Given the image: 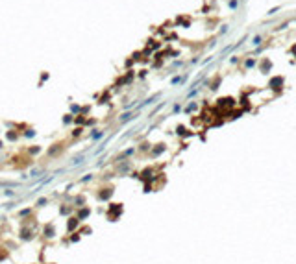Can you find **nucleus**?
Segmentation results:
<instances>
[{
	"instance_id": "nucleus-26",
	"label": "nucleus",
	"mask_w": 296,
	"mask_h": 264,
	"mask_svg": "<svg viewBox=\"0 0 296 264\" xmlns=\"http://www.w3.org/2000/svg\"><path fill=\"white\" fill-rule=\"evenodd\" d=\"M4 196H6V198H17L19 194H17L13 189H6V190H4Z\"/></svg>"
},
{
	"instance_id": "nucleus-4",
	"label": "nucleus",
	"mask_w": 296,
	"mask_h": 264,
	"mask_svg": "<svg viewBox=\"0 0 296 264\" xmlns=\"http://www.w3.org/2000/svg\"><path fill=\"white\" fill-rule=\"evenodd\" d=\"M9 161H11V164H13L15 168H20V170H22V168H26V166H31V164H33V157H30L26 152H24L22 155H13Z\"/></svg>"
},
{
	"instance_id": "nucleus-15",
	"label": "nucleus",
	"mask_w": 296,
	"mask_h": 264,
	"mask_svg": "<svg viewBox=\"0 0 296 264\" xmlns=\"http://www.w3.org/2000/svg\"><path fill=\"white\" fill-rule=\"evenodd\" d=\"M28 176H30L31 179H41V177L44 176V168H31Z\"/></svg>"
},
{
	"instance_id": "nucleus-19",
	"label": "nucleus",
	"mask_w": 296,
	"mask_h": 264,
	"mask_svg": "<svg viewBox=\"0 0 296 264\" xmlns=\"http://www.w3.org/2000/svg\"><path fill=\"white\" fill-rule=\"evenodd\" d=\"M102 137H104V131H102V129H93V131H91V140H93V142L100 140Z\"/></svg>"
},
{
	"instance_id": "nucleus-37",
	"label": "nucleus",
	"mask_w": 296,
	"mask_h": 264,
	"mask_svg": "<svg viewBox=\"0 0 296 264\" xmlns=\"http://www.w3.org/2000/svg\"><path fill=\"white\" fill-rule=\"evenodd\" d=\"M46 264H56V262H46Z\"/></svg>"
},
{
	"instance_id": "nucleus-8",
	"label": "nucleus",
	"mask_w": 296,
	"mask_h": 264,
	"mask_svg": "<svg viewBox=\"0 0 296 264\" xmlns=\"http://www.w3.org/2000/svg\"><path fill=\"white\" fill-rule=\"evenodd\" d=\"M81 225V222L76 218V214H72V216H69L67 218V227H65V233L67 235H70V233H74V231H78V227Z\"/></svg>"
},
{
	"instance_id": "nucleus-2",
	"label": "nucleus",
	"mask_w": 296,
	"mask_h": 264,
	"mask_svg": "<svg viewBox=\"0 0 296 264\" xmlns=\"http://www.w3.org/2000/svg\"><path fill=\"white\" fill-rule=\"evenodd\" d=\"M113 194H115V187L113 185H102L100 189H96L94 200L100 201V203H106V201H109L113 198Z\"/></svg>"
},
{
	"instance_id": "nucleus-9",
	"label": "nucleus",
	"mask_w": 296,
	"mask_h": 264,
	"mask_svg": "<svg viewBox=\"0 0 296 264\" xmlns=\"http://www.w3.org/2000/svg\"><path fill=\"white\" fill-rule=\"evenodd\" d=\"M74 214H76V218L80 220V222H85L91 214H93V209L89 207V205H85V207H80V209H76L74 211Z\"/></svg>"
},
{
	"instance_id": "nucleus-20",
	"label": "nucleus",
	"mask_w": 296,
	"mask_h": 264,
	"mask_svg": "<svg viewBox=\"0 0 296 264\" xmlns=\"http://www.w3.org/2000/svg\"><path fill=\"white\" fill-rule=\"evenodd\" d=\"M81 240V235L78 233V231H74V233H70V237H69V246L70 244H78Z\"/></svg>"
},
{
	"instance_id": "nucleus-23",
	"label": "nucleus",
	"mask_w": 296,
	"mask_h": 264,
	"mask_svg": "<svg viewBox=\"0 0 296 264\" xmlns=\"http://www.w3.org/2000/svg\"><path fill=\"white\" fill-rule=\"evenodd\" d=\"M69 124H74V115L72 113H67L63 116V126H69Z\"/></svg>"
},
{
	"instance_id": "nucleus-36",
	"label": "nucleus",
	"mask_w": 296,
	"mask_h": 264,
	"mask_svg": "<svg viewBox=\"0 0 296 264\" xmlns=\"http://www.w3.org/2000/svg\"><path fill=\"white\" fill-rule=\"evenodd\" d=\"M2 148H4V140H0V150H2Z\"/></svg>"
},
{
	"instance_id": "nucleus-32",
	"label": "nucleus",
	"mask_w": 296,
	"mask_h": 264,
	"mask_svg": "<svg viewBox=\"0 0 296 264\" xmlns=\"http://www.w3.org/2000/svg\"><path fill=\"white\" fill-rule=\"evenodd\" d=\"M96 124V118H87V122H85V126H94Z\"/></svg>"
},
{
	"instance_id": "nucleus-33",
	"label": "nucleus",
	"mask_w": 296,
	"mask_h": 264,
	"mask_svg": "<svg viewBox=\"0 0 296 264\" xmlns=\"http://www.w3.org/2000/svg\"><path fill=\"white\" fill-rule=\"evenodd\" d=\"M278 11H280V7H272V9H270V11H269V15H276V13H278Z\"/></svg>"
},
{
	"instance_id": "nucleus-30",
	"label": "nucleus",
	"mask_w": 296,
	"mask_h": 264,
	"mask_svg": "<svg viewBox=\"0 0 296 264\" xmlns=\"http://www.w3.org/2000/svg\"><path fill=\"white\" fill-rule=\"evenodd\" d=\"M261 41H263V39H261V35H256V37L252 39V44H256V46H259V44H261Z\"/></svg>"
},
{
	"instance_id": "nucleus-27",
	"label": "nucleus",
	"mask_w": 296,
	"mask_h": 264,
	"mask_svg": "<svg viewBox=\"0 0 296 264\" xmlns=\"http://www.w3.org/2000/svg\"><path fill=\"white\" fill-rule=\"evenodd\" d=\"M133 118V115L131 113H124V115H120V122H128V120H131Z\"/></svg>"
},
{
	"instance_id": "nucleus-11",
	"label": "nucleus",
	"mask_w": 296,
	"mask_h": 264,
	"mask_svg": "<svg viewBox=\"0 0 296 264\" xmlns=\"http://www.w3.org/2000/svg\"><path fill=\"white\" fill-rule=\"evenodd\" d=\"M4 139H6L7 142H19L20 131H17V129H7V131H4Z\"/></svg>"
},
{
	"instance_id": "nucleus-5",
	"label": "nucleus",
	"mask_w": 296,
	"mask_h": 264,
	"mask_svg": "<svg viewBox=\"0 0 296 264\" xmlns=\"http://www.w3.org/2000/svg\"><path fill=\"white\" fill-rule=\"evenodd\" d=\"M122 213H124V205H122V203H109V205H107L106 218H107L109 222H117Z\"/></svg>"
},
{
	"instance_id": "nucleus-13",
	"label": "nucleus",
	"mask_w": 296,
	"mask_h": 264,
	"mask_svg": "<svg viewBox=\"0 0 296 264\" xmlns=\"http://www.w3.org/2000/svg\"><path fill=\"white\" fill-rule=\"evenodd\" d=\"M83 131H85V128H81V126H76L72 131H70V140L74 142V140H78V139H81V135H83Z\"/></svg>"
},
{
	"instance_id": "nucleus-31",
	"label": "nucleus",
	"mask_w": 296,
	"mask_h": 264,
	"mask_svg": "<svg viewBox=\"0 0 296 264\" xmlns=\"http://www.w3.org/2000/svg\"><path fill=\"white\" fill-rule=\"evenodd\" d=\"M230 7H231V9H237V7H239V0H230Z\"/></svg>"
},
{
	"instance_id": "nucleus-14",
	"label": "nucleus",
	"mask_w": 296,
	"mask_h": 264,
	"mask_svg": "<svg viewBox=\"0 0 296 264\" xmlns=\"http://www.w3.org/2000/svg\"><path fill=\"white\" fill-rule=\"evenodd\" d=\"M41 152H43V146H39V144H31V146L26 148V153H28L30 157H35V155H39Z\"/></svg>"
},
{
	"instance_id": "nucleus-21",
	"label": "nucleus",
	"mask_w": 296,
	"mask_h": 264,
	"mask_svg": "<svg viewBox=\"0 0 296 264\" xmlns=\"http://www.w3.org/2000/svg\"><path fill=\"white\" fill-rule=\"evenodd\" d=\"M0 187H4V189H17V187H20V183L19 181H0Z\"/></svg>"
},
{
	"instance_id": "nucleus-10",
	"label": "nucleus",
	"mask_w": 296,
	"mask_h": 264,
	"mask_svg": "<svg viewBox=\"0 0 296 264\" xmlns=\"http://www.w3.org/2000/svg\"><path fill=\"white\" fill-rule=\"evenodd\" d=\"M70 203L74 205V209H80V207L87 205V198H85V194H76L74 198H70Z\"/></svg>"
},
{
	"instance_id": "nucleus-28",
	"label": "nucleus",
	"mask_w": 296,
	"mask_h": 264,
	"mask_svg": "<svg viewBox=\"0 0 296 264\" xmlns=\"http://www.w3.org/2000/svg\"><path fill=\"white\" fill-rule=\"evenodd\" d=\"M83 161H85V159H83V155L74 157V159H72V166H76V164H83Z\"/></svg>"
},
{
	"instance_id": "nucleus-6",
	"label": "nucleus",
	"mask_w": 296,
	"mask_h": 264,
	"mask_svg": "<svg viewBox=\"0 0 296 264\" xmlns=\"http://www.w3.org/2000/svg\"><path fill=\"white\" fill-rule=\"evenodd\" d=\"M41 235H43V238H44V240H54V238H56V235H57V231H56V224H54V222L44 224V225H43V229H41Z\"/></svg>"
},
{
	"instance_id": "nucleus-1",
	"label": "nucleus",
	"mask_w": 296,
	"mask_h": 264,
	"mask_svg": "<svg viewBox=\"0 0 296 264\" xmlns=\"http://www.w3.org/2000/svg\"><path fill=\"white\" fill-rule=\"evenodd\" d=\"M69 148V142L67 140H56L54 144H50L48 146V150L44 152V159L46 161H52V159H59L63 153H65V150Z\"/></svg>"
},
{
	"instance_id": "nucleus-18",
	"label": "nucleus",
	"mask_w": 296,
	"mask_h": 264,
	"mask_svg": "<svg viewBox=\"0 0 296 264\" xmlns=\"http://www.w3.org/2000/svg\"><path fill=\"white\" fill-rule=\"evenodd\" d=\"M4 261H9V250L4 244H0V262H4Z\"/></svg>"
},
{
	"instance_id": "nucleus-17",
	"label": "nucleus",
	"mask_w": 296,
	"mask_h": 264,
	"mask_svg": "<svg viewBox=\"0 0 296 264\" xmlns=\"http://www.w3.org/2000/svg\"><path fill=\"white\" fill-rule=\"evenodd\" d=\"M35 135H37V131H35L33 128H30V126H28L24 131H20V137H24V139H33Z\"/></svg>"
},
{
	"instance_id": "nucleus-35",
	"label": "nucleus",
	"mask_w": 296,
	"mask_h": 264,
	"mask_svg": "<svg viewBox=\"0 0 296 264\" xmlns=\"http://www.w3.org/2000/svg\"><path fill=\"white\" fill-rule=\"evenodd\" d=\"M226 31H228V26H226V24H224V26H220V33H226Z\"/></svg>"
},
{
	"instance_id": "nucleus-16",
	"label": "nucleus",
	"mask_w": 296,
	"mask_h": 264,
	"mask_svg": "<svg viewBox=\"0 0 296 264\" xmlns=\"http://www.w3.org/2000/svg\"><path fill=\"white\" fill-rule=\"evenodd\" d=\"M48 203H50V198H48V196H41V198L33 203V207H35V209H43V207H46Z\"/></svg>"
},
{
	"instance_id": "nucleus-7",
	"label": "nucleus",
	"mask_w": 296,
	"mask_h": 264,
	"mask_svg": "<svg viewBox=\"0 0 296 264\" xmlns=\"http://www.w3.org/2000/svg\"><path fill=\"white\" fill-rule=\"evenodd\" d=\"M74 205L72 203H67V201H61L59 205H57V213H59V216H65V218H69V216H72L74 214Z\"/></svg>"
},
{
	"instance_id": "nucleus-34",
	"label": "nucleus",
	"mask_w": 296,
	"mask_h": 264,
	"mask_svg": "<svg viewBox=\"0 0 296 264\" xmlns=\"http://www.w3.org/2000/svg\"><path fill=\"white\" fill-rule=\"evenodd\" d=\"M254 65H256V61H254V59H248V61H246V67H254Z\"/></svg>"
},
{
	"instance_id": "nucleus-22",
	"label": "nucleus",
	"mask_w": 296,
	"mask_h": 264,
	"mask_svg": "<svg viewBox=\"0 0 296 264\" xmlns=\"http://www.w3.org/2000/svg\"><path fill=\"white\" fill-rule=\"evenodd\" d=\"M85 122H87L85 115H76V116H74V124H76V126H81V128H85Z\"/></svg>"
},
{
	"instance_id": "nucleus-24",
	"label": "nucleus",
	"mask_w": 296,
	"mask_h": 264,
	"mask_svg": "<svg viewBox=\"0 0 296 264\" xmlns=\"http://www.w3.org/2000/svg\"><path fill=\"white\" fill-rule=\"evenodd\" d=\"M93 177H94V174H85L83 177H80V179H78V185H85V183H89Z\"/></svg>"
},
{
	"instance_id": "nucleus-25",
	"label": "nucleus",
	"mask_w": 296,
	"mask_h": 264,
	"mask_svg": "<svg viewBox=\"0 0 296 264\" xmlns=\"http://www.w3.org/2000/svg\"><path fill=\"white\" fill-rule=\"evenodd\" d=\"M78 233L83 237V235H91V233H93V229H91L89 225H80V227H78Z\"/></svg>"
},
{
	"instance_id": "nucleus-12",
	"label": "nucleus",
	"mask_w": 296,
	"mask_h": 264,
	"mask_svg": "<svg viewBox=\"0 0 296 264\" xmlns=\"http://www.w3.org/2000/svg\"><path fill=\"white\" fill-rule=\"evenodd\" d=\"M31 214H35V207H33V205L17 211V218H19V220H24V218H28V216H31Z\"/></svg>"
},
{
	"instance_id": "nucleus-29",
	"label": "nucleus",
	"mask_w": 296,
	"mask_h": 264,
	"mask_svg": "<svg viewBox=\"0 0 296 264\" xmlns=\"http://www.w3.org/2000/svg\"><path fill=\"white\" fill-rule=\"evenodd\" d=\"M128 170H130V164H120V166L117 168V172H119V174H126Z\"/></svg>"
},
{
	"instance_id": "nucleus-3",
	"label": "nucleus",
	"mask_w": 296,
	"mask_h": 264,
	"mask_svg": "<svg viewBox=\"0 0 296 264\" xmlns=\"http://www.w3.org/2000/svg\"><path fill=\"white\" fill-rule=\"evenodd\" d=\"M35 237H37V229H35V227H31V225H20V227H19L17 238H19L20 242H31Z\"/></svg>"
}]
</instances>
